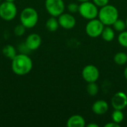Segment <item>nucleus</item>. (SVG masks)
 Masks as SVG:
<instances>
[{
  "label": "nucleus",
  "instance_id": "1",
  "mask_svg": "<svg viewBox=\"0 0 127 127\" xmlns=\"http://www.w3.org/2000/svg\"><path fill=\"white\" fill-rule=\"evenodd\" d=\"M33 68L32 60L25 54H16L12 60L11 68L13 73L19 76H24L31 72Z\"/></svg>",
  "mask_w": 127,
  "mask_h": 127
},
{
  "label": "nucleus",
  "instance_id": "2",
  "mask_svg": "<svg viewBox=\"0 0 127 127\" xmlns=\"http://www.w3.org/2000/svg\"><path fill=\"white\" fill-rule=\"evenodd\" d=\"M119 13L116 7L112 4H106L99 10L98 19L105 26H111L118 19Z\"/></svg>",
  "mask_w": 127,
  "mask_h": 127
},
{
  "label": "nucleus",
  "instance_id": "3",
  "mask_svg": "<svg viewBox=\"0 0 127 127\" xmlns=\"http://www.w3.org/2000/svg\"><path fill=\"white\" fill-rule=\"evenodd\" d=\"M20 22L26 28H33L38 22L39 15L37 11L31 7L24 8L19 16Z\"/></svg>",
  "mask_w": 127,
  "mask_h": 127
},
{
  "label": "nucleus",
  "instance_id": "4",
  "mask_svg": "<svg viewBox=\"0 0 127 127\" xmlns=\"http://www.w3.org/2000/svg\"><path fill=\"white\" fill-rule=\"evenodd\" d=\"M80 16L86 19L91 20L95 19L98 16L99 10L97 6L91 1L81 2L79 5V10Z\"/></svg>",
  "mask_w": 127,
  "mask_h": 127
},
{
  "label": "nucleus",
  "instance_id": "5",
  "mask_svg": "<svg viewBox=\"0 0 127 127\" xmlns=\"http://www.w3.org/2000/svg\"><path fill=\"white\" fill-rule=\"evenodd\" d=\"M17 14V8L13 2L6 1L0 4V17L7 22L13 20Z\"/></svg>",
  "mask_w": 127,
  "mask_h": 127
},
{
  "label": "nucleus",
  "instance_id": "6",
  "mask_svg": "<svg viewBox=\"0 0 127 127\" xmlns=\"http://www.w3.org/2000/svg\"><path fill=\"white\" fill-rule=\"evenodd\" d=\"M45 7L47 12L54 17H58L64 13L65 5L63 0H45Z\"/></svg>",
  "mask_w": 127,
  "mask_h": 127
},
{
  "label": "nucleus",
  "instance_id": "7",
  "mask_svg": "<svg viewBox=\"0 0 127 127\" xmlns=\"http://www.w3.org/2000/svg\"><path fill=\"white\" fill-rule=\"evenodd\" d=\"M105 25L99 19H93L88 22L86 25V33L92 38H97L101 36Z\"/></svg>",
  "mask_w": 127,
  "mask_h": 127
},
{
  "label": "nucleus",
  "instance_id": "8",
  "mask_svg": "<svg viewBox=\"0 0 127 127\" xmlns=\"http://www.w3.org/2000/svg\"><path fill=\"white\" fill-rule=\"evenodd\" d=\"M82 77L86 83L97 82L100 77V71L95 65H87L83 68Z\"/></svg>",
  "mask_w": 127,
  "mask_h": 127
},
{
  "label": "nucleus",
  "instance_id": "9",
  "mask_svg": "<svg viewBox=\"0 0 127 127\" xmlns=\"http://www.w3.org/2000/svg\"><path fill=\"white\" fill-rule=\"evenodd\" d=\"M114 109L124 110L127 106V95L123 92H118L114 95L111 100Z\"/></svg>",
  "mask_w": 127,
  "mask_h": 127
},
{
  "label": "nucleus",
  "instance_id": "10",
  "mask_svg": "<svg viewBox=\"0 0 127 127\" xmlns=\"http://www.w3.org/2000/svg\"><path fill=\"white\" fill-rule=\"evenodd\" d=\"M58 22L60 26L64 29L70 30L74 28L76 25V19L75 17L68 13H63L60 16H58Z\"/></svg>",
  "mask_w": 127,
  "mask_h": 127
},
{
  "label": "nucleus",
  "instance_id": "11",
  "mask_svg": "<svg viewBox=\"0 0 127 127\" xmlns=\"http://www.w3.org/2000/svg\"><path fill=\"white\" fill-rule=\"evenodd\" d=\"M42 43L41 36L37 33H31L25 39V45L29 49V51H36L37 50Z\"/></svg>",
  "mask_w": 127,
  "mask_h": 127
},
{
  "label": "nucleus",
  "instance_id": "12",
  "mask_svg": "<svg viewBox=\"0 0 127 127\" xmlns=\"http://www.w3.org/2000/svg\"><path fill=\"white\" fill-rule=\"evenodd\" d=\"M92 112L97 115H102L109 110V104L103 100H98L95 101L92 106Z\"/></svg>",
  "mask_w": 127,
  "mask_h": 127
},
{
  "label": "nucleus",
  "instance_id": "13",
  "mask_svg": "<svg viewBox=\"0 0 127 127\" xmlns=\"http://www.w3.org/2000/svg\"><path fill=\"white\" fill-rule=\"evenodd\" d=\"M66 126L68 127H84L86 126V121L83 116L74 115L68 119Z\"/></svg>",
  "mask_w": 127,
  "mask_h": 127
},
{
  "label": "nucleus",
  "instance_id": "14",
  "mask_svg": "<svg viewBox=\"0 0 127 127\" xmlns=\"http://www.w3.org/2000/svg\"><path fill=\"white\" fill-rule=\"evenodd\" d=\"M101 36L103 39L105 40L106 42H112V40H114L115 36V30L110 26H106L103 30Z\"/></svg>",
  "mask_w": 127,
  "mask_h": 127
},
{
  "label": "nucleus",
  "instance_id": "15",
  "mask_svg": "<svg viewBox=\"0 0 127 127\" xmlns=\"http://www.w3.org/2000/svg\"><path fill=\"white\" fill-rule=\"evenodd\" d=\"M45 27L47 30L50 32L56 31L60 27V24H59L58 19H57V17H54V16L50 17L45 23Z\"/></svg>",
  "mask_w": 127,
  "mask_h": 127
},
{
  "label": "nucleus",
  "instance_id": "16",
  "mask_svg": "<svg viewBox=\"0 0 127 127\" xmlns=\"http://www.w3.org/2000/svg\"><path fill=\"white\" fill-rule=\"evenodd\" d=\"M2 54L3 55L10 59V60H13L16 56V49L11 45H5L3 49H2Z\"/></svg>",
  "mask_w": 127,
  "mask_h": 127
},
{
  "label": "nucleus",
  "instance_id": "17",
  "mask_svg": "<svg viewBox=\"0 0 127 127\" xmlns=\"http://www.w3.org/2000/svg\"><path fill=\"white\" fill-rule=\"evenodd\" d=\"M114 62L119 65H125L127 63V54L124 52H118L114 56Z\"/></svg>",
  "mask_w": 127,
  "mask_h": 127
},
{
  "label": "nucleus",
  "instance_id": "18",
  "mask_svg": "<svg viewBox=\"0 0 127 127\" xmlns=\"http://www.w3.org/2000/svg\"><path fill=\"white\" fill-rule=\"evenodd\" d=\"M112 121L117 124H121L124 119V115L122 110L115 109L112 114Z\"/></svg>",
  "mask_w": 127,
  "mask_h": 127
},
{
  "label": "nucleus",
  "instance_id": "19",
  "mask_svg": "<svg viewBox=\"0 0 127 127\" xmlns=\"http://www.w3.org/2000/svg\"><path fill=\"white\" fill-rule=\"evenodd\" d=\"M113 26V29L115 31H118V32H122L124 31H125V29L127 28V24H126V21L124 22L123 19H118L115 22L114 24L112 25Z\"/></svg>",
  "mask_w": 127,
  "mask_h": 127
},
{
  "label": "nucleus",
  "instance_id": "20",
  "mask_svg": "<svg viewBox=\"0 0 127 127\" xmlns=\"http://www.w3.org/2000/svg\"><path fill=\"white\" fill-rule=\"evenodd\" d=\"M86 90H87V93L90 96H95L98 93L99 88H98V86L96 83V82L88 83V85H87V87H86Z\"/></svg>",
  "mask_w": 127,
  "mask_h": 127
},
{
  "label": "nucleus",
  "instance_id": "21",
  "mask_svg": "<svg viewBox=\"0 0 127 127\" xmlns=\"http://www.w3.org/2000/svg\"><path fill=\"white\" fill-rule=\"evenodd\" d=\"M118 42L122 47L127 48V31H124L119 33Z\"/></svg>",
  "mask_w": 127,
  "mask_h": 127
},
{
  "label": "nucleus",
  "instance_id": "22",
  "mask_svg": "<svg viewBox=\"0 0 127 127\" xmlns=\"http://www.w3.org/2000/svg\"><path fill=\"white\" fill-rule=\"evenodd\" d=\"M25 29H26V28H25L23 25L19 24V25L15 26V28H14V29H13L14 34H15L16 36H22V35L25 33Z\"/></svg>",
  "mask_w": 127,
  "mask_h": 127
},
{
  "label": "nucleus",
  "instance_id": "23",
  "mask_svg": "<svg viewBox=\"0 0 127 127\" xmlns=\"http://www.w3.org/2000/svg\"><path fill=\"white\" fill-rule=\"evenodd\" d=\"M68 10L71 13H74L78 12L79 10V5L76 3H70L68 5Z\"/></svg>",
  "mask_w": 127,
  "mask_h": 127
},
{
  "label": "nucleus",
  "instance_id": "24",
  "mask_svg": "<svg viewBox=\"0 0 127 127\" xmlns=\"http://www.w3.org/2000/svg\"><path fill=\"white\" fill-rule=\"evenodd\" d=\"M92 1L97 6L100 7H102L106 4H109V0H92Z\"/></svg>",
  "mask_w": 127,
  "mask_h": 127
},
{
  "label": "nucleus",
  "instance_id": "25",
  "mask_svg": "<svg viewBox=\"0 0 127 127\" xmlns=\"http://www.w3.org/2000/svg\"><path fill=\"white\" fill-rule=\"evenodd\" d=\"M120 127V124H117L114 121H112L110 123H108L105 125V127Z\"/></svg>",
  "mask_w": 127,
  "mask_h": 127
},
{
  "label": "nucleus",
  "instance_id": "26",
  "mask_svg": "<svg viewBox=\"0 0 127 127\" xmlns=\"http://www.w3.org/2000/svg\"><path fill=\"white\" fill-rule=\"evenodd\" d=\"M87 127H99V125L97 124H89L87 125Z\"/></svg>",
  "mask_w": 127,
  "mask_h": 127
},
{
  "label": "nucleus",
  "instance_id": "27",
  "mask_svg": "<svg viewBox=\"0 0 127 127\" xmlns=\"http://www.w3.org/2000/svg\"><path fill=\"white\" fill-rule=\"evenodd\" d=\"M124 77H125V79L127 80V67H126V68L124 69Z\"/></svg>",
  "mask_w": 127,
  "mask_h": 127
},
{
  "label": "nucleus",
  "instance_id": "28",
  "mask_svg": "<svg viewBox=\"0 0 127 127\" xmlns=\"http://www.w3.org/2000/svg\"><path fill=\"white\" fill-rule=\"evenodd\" d=\"M80 2H84V1H90V0H77Z\"/></svg>",
  "mask_w": 127,
  "mask_h": 127
},
{
  "label": "nucleus",
  "instance_id": "29",
  "mask_svg": "<svg viewBox=\"0 0 127 127\" xmlns=\"http://www.w3.org/2000/svg\"><path fill=\"white\" fill-rule=\"evenodd\" d=\"M4 1H10V2H13L15 0H4Z\"/></svg>",
  "mask_w": 127,
  "mask_h": 127
},
{
  "label": "nucleus",
  "instance_id": "30",
  "mask_svg": "<svg viewBox=\"0 0 127 127\" xmlns=\"http://www.w3.org/2000/svg\"><path fill=\"white\" fill-rule=\"evenodd\" d=\"M126 24H127V19H126Z\"/></svg>",
  "mask_w": 127,
  "mask_h": 127
},
{
  "label": "nucleus",
  "instance_id": "31",
  "mask_svg": "<svg viewBox=\"0 0 127 127\" xmlns=\"http://www.w3.org/2000/svg\"><path fill=\"white\" fill-rule=\"evenodd\" d=\"M1 0H0V4H1Z\"/></svg>",
  "mask_w": 127,
  "mask_h": 127
}]
</instances>
